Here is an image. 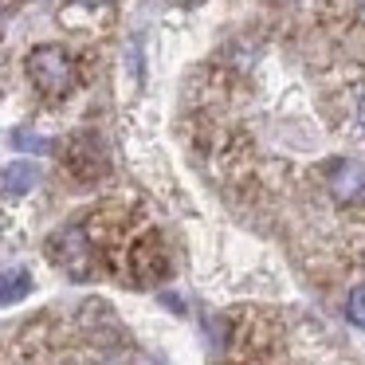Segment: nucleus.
<instances>
[{"label": "nucleus", "instance_id": "7", "mask_svg": "<svg viewBox=\"0 0 365 365\" xmlns=\"http://www.w3.org/2000/svg\"><path fill=\"white\" fill-rule=\"evenodd\" d=\"M12 145L24 150V153H48L51 150V138L36 134V130H16V134H12Z\"/></svg>", "mask_w": 365, "mask_h": 365}, {"label": "nucleus", "instance_id": "6", "mask_svg": "<svg viewBox=\"0 0 365 365\" xmlns=\"http://www.w3.org/2000/svg\"><path fill=\"white\" fill-rule=\"evenodd\" d=\"M28 294H32V271L28 267L0 271V307H12V302L28 299Z\"/></svg>", "mask_w": 365, "mask_h": 365}, {"label": "nucleus", "instance_id": "10", "mask_svg": "<svg viewBox=\"0 0 365 365\" xmlns=\"http://www.w3.org/2000/svg\"><path fill=\"white\" fill-rule=\"evenodd\" d=\"M79 4H106V0H79Z\"/></svg>", "mask_w": 365, "mask_h": 365}, {"label": "nucleus", "instance_id": "2", "mask_svg": "<svg viewBox=\"0 0 365 365\" xmlns=\"http://www.w3.org/2000/svg\"><path fill=\"white\" fill-rule=\"evenodd\" d=\"M28 67V79L36 83V91L48 98H63L75 83V67H71V56L56 43H43V48H32L24 59Z\"/></svg>", "mask_w": 365, "mask_h": 365}, {"label": "nucleus", "instance_id": "8", "mask_svg": "<svg viewBox=\"0 0 365 365\" xmlns=\"http://www.w3.org/2000/svg\"><path fill=\"white\" fill-rule=\"evenodd\" d=\"M346 318L365 330V283H357L354 291H349V299H346Z\"/></svg>", "mask_w": 365, "mask_h": 365}, {"label": "nucleus", "instance_id": "1", "mask_svg": "<svg viewBox=\"0 0 365 365\" xmlns=\"http://www.w3.org/2000/svg\"><path fill=\"white\" fill-rule=\"evenodd\" d=\"M48 259L56 263L67 279L87 283V279L95 275V247H91V240H87V228L75 220V224H63L59 232H51Z\"/></svg>", "mask_w": 365, "mask_h": 365}, {"label": "nucleus", "instance_id": "3", "mask_svg": "<svg viewBox=\"0 0 365 365\" xmlns=\"http://www.w3.org/2000/svg\"><path fill=\"white\" fill-rule=\"evenodd\" d=\"M326 189L334 192V200H341V205H354V200L365 197V165H357V161L341 158L330 165V173H326Z\"/></svg>", "mask_w": 365, "mask_h": 365}, {"label": "nucleus", "instance_id": "11", "mask_svg": "<svg viewBox=\"0 0 365 365\" xmlns=\"http://www.w3.org/2000/svg\"><path fill=\"white\" fill-rule=\"evenodd\" d=\"M357 9H361V16H365V0H357Z\"/></svg>", "mask_w": 365, "mask_h": 365}, {"label": "nucleus", "instance_id": "5", "mask_svg": "<svg viewBox=\"0 0 365 365\" xmlns=\"http://www.w3.org/2000/svg\"><path fill=\"white\" fill-rule=\"evenodd\" d=\"M71 169L83 177V181H95V177L106 173L103 150L95 145V138H79V145H75V158H71Z\"/></svg>", "mask_w": 365, "mask_h": 365}, {"label": "nucleus", "instance_id": "9", "mask_svg": "<svg viewBox=\"0 0 365 365\" xmlns=\"http://www.w3.org/2000/svg\"><path fill=\"white\" fill-rule=\"evenodd\" d=\"M357 126H361V134H365V91H361V98H357Z\"/></svg>", "mask_w": 365, "mask_h": 365}, {"label": "nucleus", "instance_id": "4", "mask_svg": "<svg viewBox=\"0 0 365 365\" xmlns=\"http://www.w3.org/2000/svg\"><path fill=\"white\" fill-rule=\"evenodd\" d=\"M36 185H40V165H32V161H9L0 169V189L12 192V197H24Z\"/></svg>", "mask_w": 365, "mask_h": 365}]
</instances>
